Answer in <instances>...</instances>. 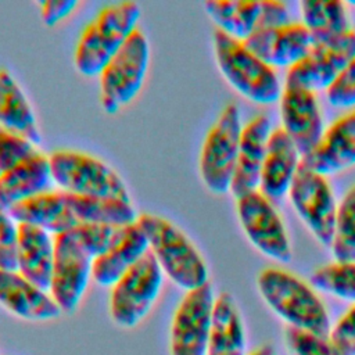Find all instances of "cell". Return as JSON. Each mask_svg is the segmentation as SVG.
<instances>
[{"label": "cell", "mask_w": 355, "mask_h": 355, "mask_svg": "<svg viewBox=\"0 0 355 355\" xmlns=\"http://www.w3.org/2000/svg\"><path fill=\"white\" fill-rule=\"evenodd\" d=\"M54 265V236L47 230L18 223L17 270L37 287L47 290Z\"/></svg>", "instance_id": "cell-21"}, {"label": "cell", "mask_w": 355, "mask_h": 355, "mask_svg": "<svg viewBox=\"0 0 355 355\" xmlns=\"http://www.w3.org/2000/svg\"><path fill=\"white\" fill-rule=\"evenodd\" d=\"M354 55L355 31L349 28L329 42L313 44L301 61L288 68L286 83L312 92L327 90Z\"/></svg>", "instance_id": "cell-13"}, {"label": "cell", "mask_w": 355, "mask_h": 355, "mask_svg": "<svg viewBox=\"0 0 355 355\" xmlns=\"http://www.w3.org/2000/svg\"><path fill=\"white\" fill-rule=\"evenodd\" d=\"M122 226L80 223L54 236V265L49 293L62 313L72 315L89 286L93 261L118 237Z\"/></svg>", "instance_id": "cell-1"}, {"label": "cell", "mask_w": 355, "mask_h": 355, "mask_svg": "<svg viewBox=\"0 0 355 355\" xmlns=\"http://www.w3.org/2000/svg\"><path fill=\"white\" fill-rule=\"evenodd\" d=\"M164 283V272L148 250L111 286L110 315L123 329L136 327L151 311Z\"/></svg>", "instance_id": "cell-9"}, {"label": "cell", "mask_w": 355, "mask_h": 355, "mask_svg": "<svg viewBox=\"0 0 355 355\" xmlns=\"http://www.w3.org/2000/svg\"><path fill=\"white\" fill-rule=\"evenodd\" d=\"M301 159L302 155L288 135L282 128L273 129L268 139L258 190L270 201L288 194Z\"/></svg>", "instance_id": "cell-18"}, {"label": "cell", "mask_w": 355, "mask_h": 355, "mask_svg": "<svg viewBox=\"0 0 355 355\" xmlns=\"http://www.w3.org/2000/svg\"><path fill=\"white\" fill-rule=\"evenodd\" d=\"M215 298L209 282L186 291L171 323V355H207Z\"/></svg>", "instance_id": "cell-12"}, {"label": "cell", "mask_w": 355, "mask_h": 355, "mask_svg": "<svg viewBox=\"0 0 355 355\" xmlns=\"http://www.w3.org/2000/svg\"><path fill=\"white\" fill-rule=\"evenodd\" d=\"M349 4H352V6H355V1H349Z\"/></svg>", "instance_id": "cell-38"}, {"label": "cell", "mask_w": 355, "mask_h": 355, "mask_svg": "<svg viewBox=\"0 0 355 355\" xmlns=\"http://www.w3.org/2000/svg\"><path fill=\"white\" fill-rule=\"evenodd\" d=\"M207 355H247L244 323L233 295L227 291L215 298Z\"/></svg>", "instance_id": "cell-25"}, {"label": "cell", "mask_w": 355, "mask_h": 355, "mask_svg": "<svg viewBox=\"0 0 355 355\" xmlns=\"http://www.w3.org/2000/svg\"><path fill=\"white\" fill-rule=\"evenodd\" d=\"M150 62V44L137 28L125 40L100 72L101 105L107 114H115L129 104L141 90Z\"/></svg>", "instance_id": "cell-7"}, {"label": "cell", "mask_w": 355, "mask_h": 355, "mask_svg": "<svg viewBox=\"0 0 355 355\" xmlns=\"http://www.w3.org/2000/svg\"><path fill=\"white\" fill-rule=\"evenodd\" d=\"M150 244L137 222L122 226L115 241L93 261V280L101 287H111L147 251Z\"/></svg>", "instance_id": "cell-20"}, {"label": "cell", "mask_w": 355, "mask_h": 355, "mask_svg": "<svg viewBox=\"0 0 355 355\" xmlns=\"http://www.w3.org/2000/svg\"><path fill=\"white\" fill-rule=\"evenodd\" d=\"M8 214L17 223H31L51 234L78 226L62 190L51 189L35 194L15 204Z\"/></svg>", "instance_id": "cell-23"}, {"label": "cell", "mask_w": 355, "mask_h": 355, "mask_svg": "<svg viewBox=\"0 0 355 355\" xmlns=\"http://www.w3.org/2000/svg\"><path fill=\"white\" fill-rule=\"evenodd\" d=\"M312 287L355 304V261L331 262L315 269L311 275Z\"/></svg>", "instance_id": "cell-29"}, {"label": "cell", "mask_w": 355, "mask_h": 355, "mask_svg": "<svg viewBox=\"0 0 355 355\" xmlns=\"http://www.w3.org/2000/svg\"><path fill=\"white\" fill-rule=\"evenodd\" d=\"M205 12L215 22L216 29L244 42L259 25L261 1L248 0H208Z\"/></svg>", "instance_id": "cell-26"}, {"label": "cell", "mask_w": 355, "mask_h": 355, "mask_svg": "<svg viewBox=\"0 0 355 355\" xmlns=\"http://www.w3.org/2000/svg\"><path fill=\"white\" fill-rule=\"evenodd\" d=\"M301 164L324 176L355 165V110L330 123Z\"/></svg>", "instance_id": "cell-16"}, {"label": "cell", "mask_w": 355, "mask_h": 355, "mask_svg": "<svg viewBox=\"0 0 355 355\" xmlns=\"http://www.w3.org/2000/svg\"><path fill=\"white\" fill-rule=\"evenodd\" d=\"M241 129L237 104L227 103L204 139L198 169L204 184L215 194L230 191L239 157Z\"/></svg>", "instance_id": "cell-8"}, {"label": "cell", "mask_w": 355, "mask_h": 355, "mask_svg": "<svg viewBox=\"0 0 355 355\" xmlns=\"http://www.w3.org/2000/svg\"><path fill=\"white\" fill-rule=\"evenodd\" d=\"M244 44L272 68H291L313 47V40L302 22H288L280 26L254 32Z\"/></svg>", "instance_id": "cell-15"}, {"label": "cell", "mask_w": 355, "mask_h": 355, "mask_svg": "<svg viewBox=\"0 0 355 355\" xmlns=\"http://www.w3.org/2000/svg\"><path fill=\"white\" fill-rule=\"evenodd\" d=\"M0 305L31 322L54 320L62 313L47 290L37 287L18 270L0 269Z\"/></svg>", "instance_id": "cell-17"}, {"label": "cell", "mask_w": 355, "mask_h": 355, "mask_svg": "<svg viewBox=\"0 0 355 355\" xmlns=\"http://www.w3.org/2000/svg\"><path fill=\"white\" fill-rule=\"evenodd\" d=\"M147 236L150 251L164 275L189 291L208 283L207 263L193 241L169 219L143 212L136 220Z\"/></svg>", "instance_id": "cell-4"}, {"label": "cell", "mask_w": 355, "mask_h": 355, "mask_svg": "<svg viewBox=\"0 0 355 355\" xmlns=\"http://www.w3.org/2000/svg\"><path fill=\"white\" fill-rule=\"evenodd\" d=\"M36 151L33 143L0 126V176Z\"/></svg>", "instance_id": "cell-31"}, {"label": "cell", "mask_w": 355, "mask_h": 355, "mask_svg": "<svg viewBox=\"0 0 355 355\" xmlns=\"http://www.w3.org/2000/svg\"><path fill=\"white\" fill-rule=\"evenodd\" d=\"M288 197L297 215L313 237L322 245L330 247L337 204L326 176L301 164L288 190Z\"/></svg>", "instance_id": "cell-11"}, {"label": "cell", "mask_w": 355, "mask_h": 355, "mask_svg": "<svg viewBox=\"0 0 355 355\" xmlns=\"http://www.w3.org/2000/svg\"><path fill=\"white\" fill-rule=\"evenodd\" d=\"M49 164L53 183L60 190L130 201L128 186L121 175L92 154L60 148L49 155Z\"/></svg>", "instance_id": "cell-6"}, {"label": "cell", "mask_w": 355, "mask_h": 355, "mask_svg": "<svg viewBox=\"0 0 355 355\" xmlns=\"http://www.w3.org/2000/svg\"><path fill=\"white\" fill-rule=\"evenodd\" d=\"M214 51L219 71L241 96L261 105L273 104L280 98L283 89L275 69L255 55L244 42L215 29Z\"/></svg>", "instance_id": "cell-5"}, {"label": "cell", "mask_w": 355, "mask_h": 355, "mask_svg": "<svg viewBox=\"0 0 355 355\" xmlns=\"http://www.w3.org/2000/svg\"><path fill=\"white\" fill-rule=\"evenodd\" d=\"M140 15L139 3L132 0L105 4L79 35L73 54L76 69L86 76L100 75L111 57L139 28Z\"/></svg>", "instance_id": "cell-3"}, {"label": "cell", "mask_w": 355, "mask_h": 355, "mask_svg": "<svg viewBox=\"0 0 355 355\" xmlns=\"http://www.w3.org/2000/svg\"><path fill=\"white\" fill-rule=\"evenodd\" d=\"M18 223L8 212L0 211V269L17 270Z\"/></svg>", "instance_id": "cell-34"}, {"label": "cell", "mask_w": 355, "mask_h": 355, "mask_svg": "<svg viewBox=\"0 0 355 355\" xmlns=\"http://www.w3.org/2000/svg\"><path fill=\"white\" fill-rule=\"evenodd\" d=\"M279 101L282 129L304 157L315 148L324 132L323 116L315 92L284 83Z\"/></svg>", "instance_id": "cell-14"}, {"label": "cell", "mask_w": 355, "mask_h": 355, "mask_svg": "<svg viewBox=\"0 0 355 355\" xmlns=\"http://www.w3.org/2000/svg\"><path fill=\"white\" fill-rule=\"evenodd\" d=\"M49 155L39 150L0 176V211L8 212L15 204L51 190Z\"/></svg>", "instance_id": "cell-22"}, {"label": "cell", "mask_w": 355, "mask_h": 355, "mask_svg": "<svg viewBox=\"0 0 355 355\" xmlns=\"http://www.w3.org/2000/svg\"><path fill=\"white\" fill-rule=\"evenodd\" d=\"M331 252L336 262L355 261V184L337 205Z\"/></svg>", "instance_id": "cell-28"}, {"label": "cell", "mask_w": 355, "mask_h": 355, "mask_svg": "<svg viewBox=\"0 0 355 355\" xmlns=\"http://www.w3.org/2000/svg\"><path fill=\"white\" fill-rule=\"evenodd\" d=\"M0 126L33 143H40V129L33 108L15 78L0 68Z\"/></svg>", "instance_id": "cell-24"}, {"label": "cell", "mask_w": 355, "mask_h": 355, "mask_svg": "<svg viewBox=\"0 0 355 355\" xmlns=\"http://www.w3.org/2000/svg\"><path fill=\"white\" fill-rule=\"evenodd\" d=\"M258 291L265 304L287 327L327 337L330 318L312 286L280 268H266L257 277Z\"/></svg>", "instance_id": "cell-2"}, {"label": "cell", "mask_w": 355, "mask_h": 355, "mask_svg": "<svg viewBox=\"0 0 355 355\" xmlns=\"http://www.w3.org/2000/svg\"><path fill=\"white\" fill-rule=\"evenodd\" d=\"M327 338L337 355H355V304L330 327Z\"/></svg>", "instance_id": "cell-32"}, {"label": "cell", "mask_w": 355, "mask_h": 355, "mask_svg": "<svg viewBox=\"0 0 355 355\" xmlns=\"http://www.w3.org/2000/svg\"><path fill=\"white\" fill-rule=\"evenodd\" d=\"M236 209L241 229L262 255L279 262L291 261V244L284 223L272 201L259 190L236 198Z\"/></svg>", "instance_id": "cell-10"}, {"label": "cell", "mask_w": 355, "mask_h": 355, "mask_svg": "<svg viewBox=\"0 0 355 355\" xmlns=\"http://www.w3.org/2000/svg\"><path fill=\"white\" fill-rule=\"evenodd\" d=\"M290 15L286 3L279 0H262L261 1V18L257 31L269 29L288 24ZM255 31V32H257Z\"/></svg>", "instance_id": "cell-35"}, {"label": "cell", "mask_w": 355, "mask_h": 355, "mask_svg": "<svg viewBox=\"0 0 355 355\" xmlns=\"http://www.w3.org/2000/svg\"><path fill=\"white\" fill-rule=\"evenodd\" d=\"M300 8L313 44L329 42L349 29L347 8L340 0H304Z\"/></svg>", "instance_id": "cell-27"}, {"label": "cell", "mask_w": 355, "mask_h": 355, "mask_svg": "<svg viewBox=\"0 0 355 355\" xmlns=\"http://www.w3.org/2000/svg\"><path fill=\"white\" fill-rule=\"evenodd\" d=\"M326 96L329 103L334 107L348 108L355 105V55L329 86Z\"/></svg>", "instance_id": "cell-33"}, {"label": "cell", "mask_w": 355, "mask_h": 355, "mask_svg": "<svg viewBox=\"0 0 355 355\" xmlns=\"http://www.w3.org/2000/svg\"><path fill=\"white\" fill-rule=\"evenodd\" d=\"M286 345L293 355H337L327 337L287 327Z\"/></svg>", "instance_id": "cell-30"}, {"label": "cell", "mask_w": 355, "mask_h": 355, "mask_svg": "<svg viewBox=\"0 0 355 355\" xmlns=\"http://www.w3.org/2000/svg\"><path fill=\"white\" fill-rule=\"evenodd\" d=\"M247 355H275V349L270 344H263Z\"/></svg>", "instance_id": "cell-37"}, {"label": "cell", "mask_w": 355, "mask_h": 355, "mask_svg": "<svg viewBox=\"0 0 355 355\" xmlns=\"http://www.w3.org/2000/svg\"><path fill=\"white\" fill-rule=\"evenodd\" d=\"M270 132L269 118L262 114L255 115L243 126L236 171L230 186L236 198L258 190Z\"/></svg>", "instance_id": "cell-19"}, {"label": "cell", "mask_w": 355, "mask_h": 355, "mask_svg": "<svg viewBox=\"0 0 355 355\" xmlns=\"http://www.w3.org/2000/svg\"><path fill=\"white\" fill-rule=\"evenodd\" d=\"M40 14L47 25H54L69 15L79 4L78 0H39Z\"/></svg>", "instance_id": "cell-36"}]
</instances>
